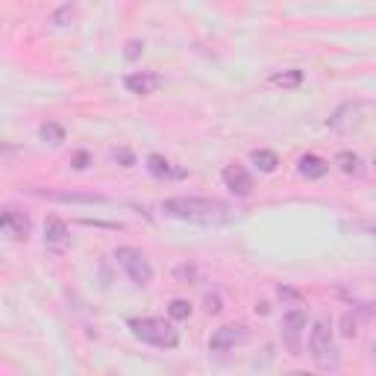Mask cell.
Listing matches in <instances>:
<instances>
[{
  "mask_svg": "<svg viewBox=\"0 0 376 376\" xmlns=\"http://www.w3.org/2000/svg\"><path fill=\"white\" fill-rule=\"evenodd\" d=\"M162 212L168 218L191 223H223L230 218V206L212 197H168L162 203Z\"/></svg>",
  "mask_w": 376,
  "mask_h": 376,
  "instance_id": "1",
  "label": "cell"
},
{
  "mask_svg": "<svg viewBox=\"0 0 376 376\" xmlns=\"http://www.w3.org/2000/svg\"><path fill=\"white\" fill-rule=\"evenodd\" d=\"M129 330H133V335L141 338L144 344H153L162 350H174L179 344V332L162 318H133L129 320Z\"/></svg>",
  "mask_w": 376,
  "mask_h": 376,
  "instance_id": "2",
  "label": "cell"
},
{
  "mask_svg": "<svg viewBox=\"0 0 376 376\" xmlns=\"http://www.w3.org/2000/svg\"><path fill=\"white\" fill-rule=\"evenodd\" d=\"M309 353H312L318 368H323V370L338 368V350H335V341H332L330 320L312 323V332H309Z\"/></svg>",
  "mask_w": 376,
  "mask_h": 376,
  "instance_id": "3",
  "label": "cell"
},
{
  "mask_svg": "<svg viewBox=\"0 0 376 376\" xmlns=\"http://www.w3.org/2000/svg\"><path fill=\"white\" fill-rule=\"evenodd\" d=\"M115 259L118 265L127 271V276L133 280L136 285H147L153 280V268H150V259H147L141 250L136 247H118L115 250Z\"/></svg>",
  "mask_w": 376,
  "mask_h": 376,
  "instance_id": "4",
  "label": "cell"
},
{
  "mask_svg": "<svg viewBox=\"0 0 376 376\" xmlns=\"http://www.w3.org/2000/svg\"><path fill=\"white\" fill-rule=\"evenodd\" d=\"M306 323H309V318L303 309H291V312L283 315V341L294 356H300V335L306 330Z\"/></svg>",
  "mask_w": 376,
  "mask_h": 376,
  "instance_id": "5",
  "label": "cell"
},
{
  "mask_svg": "<svg viewBox=\"0 0 376 376\" xmlns=\"http://www.w3.org/2000/svg\"><path fill=\"white\" fill-rule=\"evenodd\" d=\"M71 244V230L62 218H47L44 221V247L53 253H65Z\"/></svg>",
  "mask_w": 376,
  "mask_h": 376,
  "instance_id": "6",
  "label": "cell"
},
{
  "mask_svg": "<svg viewBox=\"0 0 376 376\" xmlns=\"http://www.w3.org/2000/svg\"><path fill=\"white\" fill-rule=\"evenodd\" d=\"M0 226H4V233L15 241H21L30 235V218H27V212L21 209H15V206H6L4 209V215H0Z\"/></svg>",
  "mask_w": 376,
  "mask_h": 376,
  "instance_id": "7",
  "label": "cell"
},
{
  "mask_svg": "<svg viewBox=\"0 0 376 376\" xmlns=\"http://www.w3.org/2000/svg\"><path fill=\"white\" fill-rule=\"evenodd\" d=\"M244 341H247V326H221L209 338V350L223 353V350H233L235 344H244Z\"/></svg>",
  "mask_w": 376,
  "mask_h": 376,
  "instance_id": "8",
  "label": "cell"
},
{
  "mask_svg": "<svg viewBox=\"0 0 376 376\" xmlns=\"http://www.w3.org/2000/svg\"><path fill=\"white\" fill-rule=\"evenodd\" d=\"M223 183L233 194H238V197H250L253 194V176L241 165H226L223 168Z\"/></svg>",
  "mask_w": 376,
  "mask_h": 376,
  "instance_id": "9",
  "label": "cell"
},
{
  "mask_svg": "<svg viewBox=\"0 0 376 376\" xmlns=\"http://www.w3.org/2000/svg\"><path fill=\"white\" fill-rule=\"evenodd\" d=\"M124 86L129 94H153L159 86H162V77L156 71H136V74H127Z\"/></svg>",
  "mask_w": 376,
  "mask_h": 376,
  "instance_id": "10",
  "label": "cell"
},
{
  "mask_svg": "<svg viewBox=\"0 0 376 376\" xmlns=\"http://www.w3.org/2000/svg\"><path fill=\"white\" fill-rule=\"evenodd\" d=\"M147 171H150L156 179H183L186 176L183 168H174V162H168L165 156H159V153L147 156Z\"/></svg>",
  "mask_w": 376,
  "mask_h": 376,
  "instance_id": "11",
  "label": "cell"
},
{
  "mask_svg": "<svg viewBox=\"0 0 376 376\" xmlns=\"http://www.w3.org/2000/svg\"><path fill=\"white\" fill-rule=\"evenodd\" d=\"M326 171H330V162H323L320 156H315V153L300 156V174L306 179H320V176H326Z\"/></svg>",
  "mask_w": 376,
  "mask_h": 376,
  "instance_id": "12",
  "label": "cell"
},
{
  "mask_svg": "<svg viewBox=\"0 0 376 376\" xmlns=\"http://www.w3.org/2000/svg\"><path fill=\"white\" fill-rule=\"evenodd\" d=\"M250 162L261 171V174H273L276 165H280V156H276L273 150H253L250 153Z\"/></svg>",
  "mask_w": 376,
  "mask_h": 376,
  "instance_id": "13",
  "label": "cell"
},
{
  "mask_svg": "<svg viewBox=\"0 0 376 376\" xmlns=\"http://www.w3.org/2000/svg\"><path fill=\"white\" fill-rule=\"evenodd\" d=\"M335 165L344 171V174H350V176H358V174H362V159H358L356 153H350V150H341V153L335 156Z\"/></svg>",
  "mask_w": 376,
  "mask_h": 376,
  "instance_id": "14",
  "label": "cell"
},
{
  "mask_svg": "<svg viewBox=\"0 0 376 376\" xmlns=\"http://www.w3.org/2000/svg\"><path fill=\"white\" fill-rule=\"evenodd\" d=\"M39 138H41L44 144H51V147H59V144L65 141V129H62L59 124H53V121H47V124L39 127Z\"/></svg>",
  "mask_w": 376,
  "mask_h": 376,
  "instance_id": "15",
  "label": "cell"
},
{
  "mask_svg": "<svg viewBox=\"0 0 376 376\" xmlns=\"http://www.w3.org/2000/svg\"><path fill=\"white\" fill-rule=\"evenodd\" d=\"M53 200H62V203H106L103 194H74V191H56L51 194Z\"/></svg>",
  "mask_w": 376,
  "mask_h": 376,
  "instance_id": "16",
  "label": "cell"
},
{
  "mask_svg": "<svg viewBox=\"0 0 376 376\" xmlns=\"http://www.w3.org/2000/svg\"><path fill=\"white\" fill-rule=\"evenodd\" d=\"M271 83L280 86V89H297L303 83V71L300 68H291V71H283V74H273Z\"/></svg>",
  "mask_w": 376,
  "mask_h": 376,
  "instance_id": "17",
  "label": "cell"
},
{
  "mask_svg": "<svg viewBox=\"0 0 376 376\" xmlns=\"http://www.w3.org/2000/svg\"><path fill=\"white\" fill-rule=\"evenodd\" d=\"M168 315H171L174 320H188V318H191V303H188V300H171Z\"/></svg>",
  "mask_w": 376,
  "mask_h": 376,
  "instance_id": "18",
  "label": "cell"
},
{
  "mask_svg": "<svg viewBox=\"0 0 376 376\" xmlns=\"http://www.w3.org/2000/svg\"><path fill=\"white\" fill-rule=\"evenodd\" d=\"M112 159H115V162H121L124 168H133V165H136V156L129 153L127 147H115V150H112Z\"/></svg>",
  "mask_w": 376,
  "mask_h": 376,
  "instance_id": "19",
  "label": "cell"
},
{
  "mask_svg": "<svg viewBox=\"0 0 376 376\" xmlns=\"http://www.w3.org/2000/svg\"><path fill=\"white\" fill-rule=\"evenodd\" d=\"M341 323H344V330H341V332H344V335H356V330H358V315L347 312V315H344V320H341Z\"/></svg>",
  "mask_w": 376,
  "mask_h": 376,
  "instance_id": "20",
  "label": "cell"
},
{
  "mask_svg": "<svg viewBox=\"0 0 376 376\" xmlns=\"http://www.w3.org/2000/svg\"><path fill=\"white\" fill-rule=\"evenodd\" d=\"M138 53H144V41H129L127 51H124V56H127V59H136Z\"/></svg>",
  "mask_w": 376,
  "mask_h": 376,
  "instance_id": "21",
  "label": "cell"
},
{
  "mask_svg": "<svg viewBox=\"0 0 376 376\" xmlns=\"http://www.w3.org/2000/svg\"><path fill=\"white\" fill-rule=\"evenodd\" d=\"M74 168H77V171H83V168H89V153H86V150H79V153H74Z\"/></svg>",
  "mask_w": 376,
  "mask_h": 376,
  "instance_id": "22",
  "label": "cell"
},
{
  "mask_svg": "<svg viewBox=\"0 0 376 376\" xmlns=\"http://www.w3.org/2000/svg\"><path fill=\"white\" fill-rule=\"evenodd\" d=\"M206 312L209 315H218L221 312V300L218 297H206Z\"/></svg>",
  "mask_w": 376,
  "mask_h": 376,
  "instance_id": "23",
  "label": "cell"
},
{
  "mask_svg": "<svg viewBox=\"0 0 376 376\" xmlns=\"http://www.w3.org/2000/svg\"><path fill=\"white\" fill-rule=\"evenodd\" d=\"M68 15H71V6H65L62 12H56V18H53V21H56V24H62L65 18H68Z\"/></svg>",
  "mask_w": 376,
  "mask_h": 376,
  "instance_id": "24",
  "label": "cell"
},
{
  "mask_svg": "<svg viewBox=\"0 0 376 376\" xmlns=\"http://www.w3.org/2000/svg\"><path fill=\"white\" fill-rule=\"evenodd\" d=\"M373 168H376V159H373Z\"/></svg>",
  "mask_w": 376,
  "mask_h": 376,
  "instance_id": "25",
  "label": "cell"
}]
</instances>
